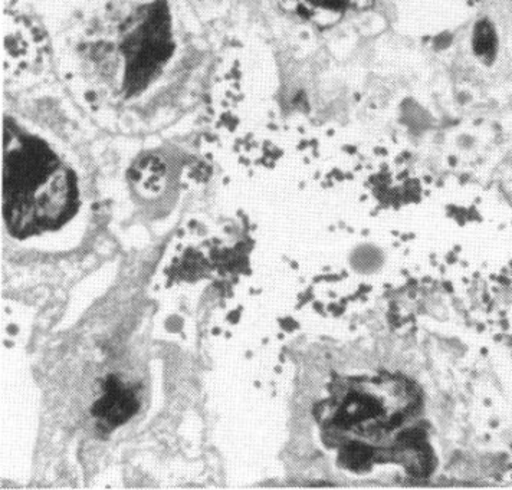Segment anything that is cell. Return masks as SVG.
Listing matches in <instances>:
<instances>
[{"mask_svg": "<svg viewBox=\"0 0 512 490\" xmlns=\"http://www.w3.org/2000/svg\"><path fill=\"white\" fill-rule=\"evenodd\" d=\"M418 388L399 376L347 378L331 390L320 407V419L333 439L346 443L349 456L366 462L370 445L380 446L418 416ZM354 460H351L353 465Z\"/></svg>", "mask_w": 512, "mask_h": 490, "instance_id": "1", "label": "cell"}, {"mask_svg": "<svg viewBox=\"0 0 512 490\" xmlns=\"http://www.w3.org/2000/svg\"><path fill=\"white\" fill-rule=\"evenodd\" d=\"M5 154L3 213L9 232L19 239L61 228L77 209L72 171L39 140L24 138Z\"/></svg>", "mask_w": 512, "mask_h": 490, "instance_id": "2", "label": "cell"}, {"mask_svg": "<svg viewBox=\"0 0 512 490\" xmlns=\"http://www.w3.org/2000/svg\"><path fill=\"white\" fill-rule=\"evenodd\" d=\"M361 2H363L364 5L369 6V5H372L373 0H361Z\"/></svg>", "mask_w": 512, "mask_h": 490, "instance_id": "5", "label": "cell"}, {"mask_svg": "<svg viewBox=\"0 0 512 490\" xmlns=\"http://www.w3.org/2000/svg\"><path fill=\"white\" fill-rule=\"evenodd\" d=\"M475 48L481 55L489 54L494 48V36L487 25L478 26L477 36H475Z\"/></svg>", "mask_w": 512, "mask_h": 490, "instance_id": "4", "label": "cell"}, {"mask_svg": "<svg viewBox=\"0 0 512 490\" xmlns=\"http://www.w3.org/2000/svg\"><path fill=\"white\" fill-rule=\"evenodd\" d=\"M139 403L133 391L124 388L117 378H110L105 386L103 399L95 404L93 413L108 426L116 427L127 422L136 413Z\"/></svg>", "mask_w": 512, "mask_h": 490, "instance_id": "3", "label": "cell"}]
</instances>
